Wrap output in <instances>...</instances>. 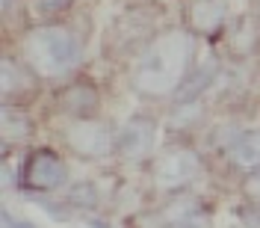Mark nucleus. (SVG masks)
I'll list each match as a JSON object with an SVG mask.
<instances>
[{
	"label": "nucleus",
	"instance_id": "9d476101",
	"mask_svg": "<svg viewBox=\"0 0 260 228\" xmlns=\"http://www.w3.org/2000/svg\"><path fill=\"white\" fill-rule=\"evenodd\" d=\"M216 71H219V65L207 63V65H201L192 77H186V80H183V86L175 92V95H178V107L195 104V98L201 95L204 89H210V86H213V80H216Z\"/></svg>",
	"mask_w": 260,
	"mask_h": 228
},
{
	"label": "nucleus",
	"instance_id": "aec40b11",
	"mask_svg": "<svg viewBox=\"0 0 260 228\" xmlns=\"http://www.w3.org/2000/svg\"><path fill=\"white\" fill-rule=\"evenodd\" d=\"M257 21H260V0H257Z\"/></svg>",
	"mask_w": 260,
	"mask_h": 228
},
{
	"label": "nucleus",
	"instance_id": "a211bd4d",
	"mask_svg": "<svg viewBox=\"0 0 260 228\" xmlns=\"http://www.w3.org/2000/svg\"><path fill=\"white\" fill-rule=\"evenodd\" d=\"M3 222H6V228H36L32 222H27V219H18V216H12L9 211H3Z\"/></svg>",
	"mask_w": 260,
	"mask_h": 228
},
{
	"label": "nucleus",
	"instance_id": "f3484780",
	"mask_svg": "<svg viewBox=\"0 0 260 228\" xmlns=\"http://www.w3.org/2000/svg\"><path fill=\"white\" fill-rule=\"evenodd\" d=\"M68 3H71V0H36V6H39L42 12H59Z\"/></svg>",
	"mask_w": 260,
	"mask_h": 228
},
{
	"label": "nucleus",
	"instance_id": "6ab92c4d",
	"mask_svg": "<svg viewBox=\"0 0 260 228\" xmlns=\"http://www.w3.org/2000/svg\"><path fill=\"white\" fill-rule=\"evenodd\" d=\"M86 228H110V225H107L104 219H89V222H86Z\"/></svg>",
	"mask_w": 260,
	"mask_h": 228
},
{
	"label": "nucleus",
	"instance_id": "dca6fc26",
	"mask_svg": "<svg viewBox=\"0 0 260 228\" xmlns=\"http://www.w3.org/2000/svg\"><path fill=\"white\" fill-rule=\"evenodd\" d=\"M178 228H210V219L198 211V213H192V216H186V219H183Z\"/></svg>",
	"mask_w": 260,
	"mask_h": 228
},
{
	"label": "nucleus",
	"instance_id": "20e7f679",
	"mask_svg": "<svg viewBox=\"0 0 260 228\" xmlns=\"http://www.w3.org/2000/svg\"><path fill=\"white\" fill-rule=\"evenodd\" d=\"M65 142L83 157H107L115 148V133L101 122H71Z\"/></svg>",
	"mask_w": 260,
	"mask_h": 228
},
{
	"label": "nucleus",
	"instance_id": "7ed1b4c3",
	"mask_svg": "<svg viewBox=\"0 0 260 228\" xmlns=\"http://www.w3.org/2000/svg\"><path fill=\"white\" fill-rule=\"evenodd\" d=\"M198 172H201V157L192 148H183V146L166 148L154 160V181L160 187H166V190L189 184L192 178H198Z\"/></svg>",
	"mask_w": 260,
	"mask_h": 228
},
{
	"label": "nucleus",
	"instance_id": "f257e3e1",
	"mask_svg": "<svg viewBox=\"0 0 260 228\" xmlns=\"http://www.w3.org/2000/svg\"><path fill=\"white\" fill-rule=\"evenodd\" d=\"M195 53V39L186 30H172L157 36L142 56L136 60L133 68V86L142 95H166V92H178Z\"/></svg>",
	"mask_w": 260,
	"mask_h": 228
},
{
	"label": "nucleus",
	"instance_id": "f8f14e48",
	"mask_svg": "<svg viewBox=\"0 0 260 228\" xmlns=\"http://www.w3.org/2000/svg\"><path fill=\"white\" fill-rule=\"evenodd\" d=\"M24 89H27V71H24L12 56H6V60H3V95L15 98L18 92H24Z\"/></svg>",
	"mask_w": 260,
	"mask_h": 228
},
{
	"label": "nucleus",
	"instance_id": "9b49d317",
	"mask_svg": "<svg viewBox=\"0 0 260 228\" xmlns=\"http://www.w3.org/2000/svg\"><path fill=\"white\" fill-rule=\"evenodd\" d=\"M32 130V122L27 119V113H21L18 107H6L3 110V139L6 142H21L27 139Z\"/></svg>",
	"mask_w": 260,
	"mask_h": 228
},
{
	"label": "nucleus",
	"instance_id": "1a4fd4ad",
	"mask_svg": "<svg viewBox=\"0 0 260 228\" xmlns=\"http://www.w3.org/2000/svg\"><path fill=\"white\" fill-rule=\"evenodd\" d=\"M225 151L237 169H257L260 166V128L234 133L231 142L225 146Z\"/></svg>",
	"mask_w": 260,
	"mask_h": 228
},
{
	"label": "nucleus",
	"instance_id": "423d86ee",
	"mask_svg": "<svg viewBox=\"0 0 260 228\" xmlns=\"http://www.w3.org/2000/svg\"><path fill=\"white\" fill-rule=\"evenodd\" d=\"M24 181L30 190H39V193H50L56 187L65 184V163L48 151V148H39L32 151L27 163H24Z\"/></svg>",
	"mask_w": 260,
	"mask_h": 228
},
{
	"label": "nucleus",
	"instance_id": "2eb2a0df",
	"mask_svg": "<svg viewBox=\"0 0 260 228\" xmlns=\"http://www.w3.org/2000/svg\"><path fill=\"white\" fill-rule=\"evenodd\" d=\"M237 219H243L245 228H260V211L257 208H240V211H237Z\"/></svg>",
	"mask_w": 260,
	"mask_h": 228
},
{
	"label": "nucleus",
	"instance_id": "4468645a",
	"mask_svg": "<svg viewBox=\"0 0 260 228\" xmlns=\"http://www.w3.org/2000/svg\"><path fill=\"white\" fill-rule=\"evenodd\" d=\"M243 190H245V195H248L251 202H257V205H260V172H254V175H248V178H245Z\"/></svg>",
	"mask_w": 260,
	"mask_h": 228
},
{
	"label": "nucleus",
	"instance_id": "f03ea898",
	"mask_svg": "<svg viewBox=\"0 0 260 228\" xmlns=\"http://www.w3.org/2000/svg\"><path fill=\"white\" fill-rule=\"evenodd\" d=\"M24 63L42 77H56L80 63V42L65 27H36L24 36Z\"/></svg>",
	"mask_w": 260,
	"mask_h": 228
},
{
	"label": "nucleus",
	"instance_id": "ddd939ff",
	"mask_svg": "<svg viewBox=\"0 0 260 228\" xmlns=\"http://www.w3.org/2000/svg\"><path fill=\"white\" fill-rule=\"evenodd\" d=\"M68 202H71V205H77V208H95V205H98V190L89 184V181L74 184V187H71V193H68Z\"/></svg>",
	"mask_w": 260,
	"mask_h": 228
},
{
	"label": "nucleus",
	"instance_id": "39448f33",
	"mask_svg": "<svg viewBox=\"0 0 260 228\" xmlns=\"http://www.w3.org/2000/svg\"><path fill=\"white\" fill-rule=\"evenodd\" d=\"M157 142V122L148 116H130L115 136V151L127 160H142Z\"/></svg>",
	"mask_w": 260,
	"mask_h": 228
},
{
	"label": "nucleus",
	"instance_id": "6e6552de",
	"mask_svg": "<svg viewBox=\"0 0 260 228\" xmlns=\"http://www.w3.org/2000/svg\"><path fill=\"white\" fill-rule=\"evenodd\" d=\"M101 104V95L92 83H71L65 86L62 95H59V110L74 119H83V116H92Z\"/></svg>",
	"mask_w": 260,
	"mask_h": 228
},
{
	"label": "nucleus",
	"instance_id": "0eeeda50",
	"mask_svg": "<svg viewBox=\"0 0 260 228\" xmlns=\"http://www.w3.org/2000/svg\"><path fill=\"white\" fill-rule=\"evenodd\" d=\"M225 18H228L225 0H189V3H186V24H189V33L213 36V33L222 30Z\"/></svg>",
	"mask_w": 260,
	"mask_h": 228
}]
</instances>
